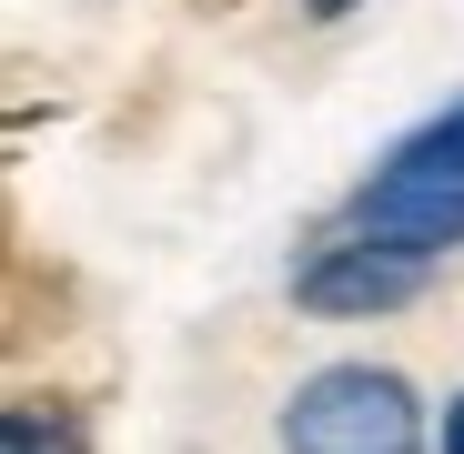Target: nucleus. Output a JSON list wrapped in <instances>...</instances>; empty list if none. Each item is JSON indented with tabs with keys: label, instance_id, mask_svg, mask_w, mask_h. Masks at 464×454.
<instances>
[{
	"label": "nucleus",
	"instance_id": "obj_1",
	"mask_svg": "<svg viewBox=\"0 0 464 454\" xmlns=\"http://www.w3.org/2000/svg\"><path fill=\"white\" fill-rule=\"evenodd\" d=\"M283 454H424V404L383 363H324L283 404Z\"/></svg>",
	"mask_w": 464,
	"mask_h": 454
},
{
	"label": "nucleus",
	"instance_id": "obj_5",
	"mask_svg": "<svg viewBox=\"0 0 464 454\" xmlns=\"http://www.w3.org/2000/svg\"><path fill=\"white\" fill-rule=\"evenodd\" d=\"M303 11H314V21H343V11H353V0H303Z\"/></svg>",
	"mask_w": 464,
	"mask_h": 454
},
{
	"label": "nucleus",
	"instance_id": "obj_2",
	"mask_svg": "<svg viewBox=\"0 0 464 454\" xmlns=\"http://www.w3.org/2000/svg\"><path fill=\"white\" fill-rule=\"evenodd\" d=\"M363 243H394V253H454L464 243V172H434V162H383L353 202Z\"/></svg>",
	"mask_w": 464,
	"mask_h": 454
},
{
	"label": "nucleus",
	"instance_id": "obj_4",
	"mask_svg": "<svg viewBox=\"0 0 464 454\" xmlns=\"http://www.w3.org/2000/svg\"><path fill=\"white\" fill-rule=\"evenodd\" d=\"M444 454H464V394H454V414H444Z\"/></svg>",
	"mask_w": 464,
	"mask_h": 454
},
{
	"label": "nucleus",
	"instance_id": "obj_3",
	"mask_svg": "<svg viewBox=\"0 0 464 454\" xmlns=\"http://www.w3.org/2000/svg\"><path fill=\"white\" fill-rule=\"evenodd\" d=\"M414 293H424V253H394V243H334L293 283L303 314H394Z\"/></svg>",
	"mask_w": 464,
	"mask_h": 454
}]
</instances>
